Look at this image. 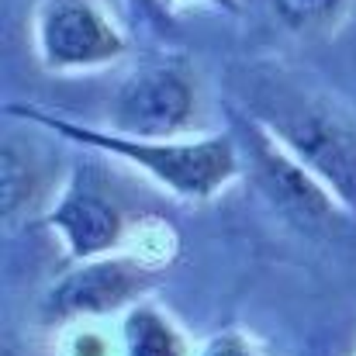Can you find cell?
Segmentation results:
<instances>
[{
    "label": "cell",
    "instance_id": "11",
    "mask_svg": "<svg viewBox=\"0 0 356 356\" xmlns=\"http://www.w3.org/2000/svg\"><path fill=\"white\" fill-rule=\"evenodd\" d=\"M180 3H211V7H222V10H229V14L238 10V0H163L166 10H173V7H180Z\"/></svg>",
    "mask_w": 356,
    "mask_h": 356
},
{
    "label": "cell",
    "instance_id": "6",
    "mask_svg": "<svg viewBox=\"0 0 356 356\" xmlns=\"http://www.w3.org/2000/svg\"><path fill=\"white\" fill-rule=\"evenodd\" d=\"M108 118L115 131L138 138H180L201 118V97L191 70L163 63L128 73L118 83Z\"/></svg>",
    "mask_w": 356,
    "mask_h": 356
},
{
    "label": "cell",
    "instance_id": "8",
    "mask_svg": "<svg viewBox=\"0 0 356 356\" xmlns=\"http://www.w3.org/2000/svg\"><path fill=\"white\" fill-rule=\"evenodd\" d=\"M121 356H191V346L170 315L138 301L121 318Z\"/></svg>",
    "mask_w": 356,
    "mask_h": 356
},
{
    "label": "cell",
    "instance_id": "7",
    "mask_svg": "<svg viewBox=\"0 0 356 356\" xmlns=\"http://www.w3.org/2000/svg\"><path fill=\"white\" fill-rule=\"evenodd\" d=\"M156 266L142 256H97L83 259L66 270L45 294L42 312L52 322H76V318H101L121 308L138 305V298L152 287Z\"/></svg>",
    "mask_w": 356,
    "mask_h": 356
},
{
    "label": "cell",
    "instance_id": "2",
    "mask_svg": "<svg viewBox=\"0 0 356 356\" xmlns=\"http://www.w3.org/2000/svg\"><path fill=\"white\" fill-rule=\"evenodd\" d=\"M249 115L266 124L346 208L356 222V111L332 94L266 80L249 101Z\"/></svg>",
    "mask_w": 356,
    "mask_h": 356
},
{
    "label": "cell",
    "instance_id": "1",
    "mask_svg": "<svg viewBox=\"0 0 356 356\" xmlns=\"http://www.w3.org/2000/svg\"><path fill=\"white\" fill-rule=\"evenodd\" d=\"M7 115L52 128L66 142H76L97 156H115L128 166H138L152 184L184 201H211L242 173V152L232 131H215L201 138H138L115 128L76 124L63 115H49L28 104H10Z\"/></svg>",
    "mask_w": 356,
    "mask_h": 356
},
{
    "label": "cell",
    "instance_id": "3",
    "mask_svg": "<svg viewBox=\"0 0 356 356\" xmlns=\"http://www.w3.org/2000/svg\"><path fill=\"white\" fill-rule=\"evenodd\" d=\"M236 142L249 177L256 180L259 194L294 225L301 229H336L350 215L339 197L277 138L266 124L245 115L236 118Z\"/></svg>",
    "mask_w": 356,
    "mask_h": 356
},
{
    "label": "cell",
    "instance_id": "9",
    "mask_svg": "<svg viewBox=\"0 0 356 356\" xmlns=\"http://www.w3.org/2000/svg\"><path fill=\"white\" fill-rule=\"evenodd\" d=\"M346 0H273L277 17L294 31H318L329 28L343 14Z\"/></svg>",
    "mask_w": 356,
    "mask_h": 356
},
{
    "label": "cell",
    "instance_id": "5",
    "mask_svg": "<svg viewBox=\"0 0 356 356\" xmlns=\"http://www.w3.org/2000/svg\"><path fill=\"white\" fill-rule=\"evenodd\" d=\"M35 52L49 73H80L118 63L128 42L97 0H42L35 10Z\"/></svg>",
    "mask_w": 356,
    "mask_h": 356
},
{
    "label": "cell",
    "instance_id": "12",
    "mask_svg": "<svg viewBox=\"0 0 356 356\" xmlns=\"http://www.w3.org/2000/svg\"><path fill=\"white\" fill-rule=\"evenodd\" d=\"M131 7H138V10H145V14H170L166 7H163V0H128Z\"/></svg>",
    "mask_w": 356,
    "mask_h": 356
},
{
    "label": "cell",
    "instance_id": "10",
    "mask_svg": "<svg viewBox=\"0 0 356 356\" xmlns=\"http://www.w3.org/2000/svg\"><path fill=\"white\" fill-rule=\"evenodd\" d=\"M197 356H263V353H259L245 336H238V332H222V336L208 339L204 350Z\"/></svg>",
    "mask_w": 356,
    "mask_h": 356
},
{
    "label": "cell",
    "instance_id": "4",
    "mask_svg": "<svg viewBox=\"0 0 356 356\" xmlns=\"http://www.w3.org/2000/svg\"><path fill=\"white\" fill-rule=\"evenodd\" d=\"M45 225L63 238L73 263H83L118 252L138 222H131L128 204L111 187L104 166L94 159H76L52 211L45 215Z\"/></svg>",
    "mask_w": 356,
    "mask_h": 356
}]
</instances>
